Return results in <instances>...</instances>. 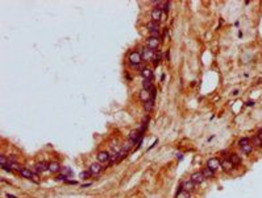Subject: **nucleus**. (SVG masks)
<instances>
[{
    "label": "nucleus",
    "mask_w": 262,
    "mask_h": 198,
    "mask_svg": "<svg viewBox=\"0 0 262 198\" xmlns=\"http://www.w3.org/2000/svg\"><path fill=\"white\" fill-rule=\"evenodd\" d=\"M204 180H206V177L203 176V173H201V172H195V173L191 174V181H192L195 185L201 184Z\"/></svg>",
    "instance_id": "0eeeda50"
},
{
    "label": "nucleus",
    "mask_w": 262,
    "mask_h": 198,
    "mask_svg": "<svg viewBox=\"0 0 262 198\" xmlns=\"http://www.w3.org/2000/svg\"><path fill=\"white\" fill-rule=\"evenodd\" d=\"M241 150H242L245 155H248V153H250L251 150H253V144H246V145H244V147H241Z\"/></svg>",
    "instance_id": "6ab92c4d"
},
{
    "label": "nucleus",
    "mask_w": 262,
    "mask_h": 198,
    "mask_svg": "<svg viewBox=\"0 0 262 198\" xmlns=\"http://www.w3.org/2000/svg\"><path fill=\"white\" fill-rule=\"evenodd\" d=\"M61 169H62V166L58 161H51V163H49V170H50L51 173H57V172H59Z\"/></svg>",
    "instance_id": "9b49d317"
},
{
    "label": "nucleus",
    "mask_w": 262,
    "mask_h": 198,
    "mask_svg": "<svg viewBox=\"0 0 262 198\" xmlns=\"http://www.w3.org/2000/svg\"><path fill=\"white\" fill-rule=\"evenodd\" d=\"M141 75H142V78H144V79H150L151 77H153V73H151L150 69L144 67L142 70H141Z\"/></svg>",
    "instance_id": "2eb2a0df"
},
{
    "label": "nucleus",
    "mask_w": 262,
    "mask_h": 198,
    "mask_svg": "<svg viewBox=\"0 0 262 198\" xmlns=\"http://www.w3.org/2000/svg\"><path fill=\"white\" fill-rule=\"evenodd\" d=\"M246 104H248V106H253V104H254V102H253V100H249V102L246 103Z\"/></svg>",
    "instance_id": "72a5a7b5"
},
{
    "label": "nucleus",
    "mask_w": 262,
    "mask_h": 198,
    "mask_svg": "<svg viewBox=\"0 0 262 198\" xmlns=\"http://www.w3.org/2000/svg\"><path fill=\"white\" fill-rule=\"evenodd\" d=\"M49 170V164H46L45 161H41V163H37L33 168V172L35 173H41V172Z\"/></svg>",
    "instance_id": "1a4fd4ad"
},
{
    "label": "nucleus",
    "mask_w": 262,
    "mask_h": 198,
    "mask_svg": "<svg viewBox=\"0 0 262 198\" xmlns=\"http://www.w3.org/2000/svg\"><path fill=\"white\" fill-rule=\"evenodd\" d=\"M207 168L215 172V170H217L219 168H221V163H220L219 158L212 157V158H209V160L207 161Z\"/></svg>",
    "instance_id": "7ed1b4c3"
},
{
    "label": "nucleus",
    "mask_w": 262,
    "mask_h": 198,
    "mask_svg": "<svg viewBox=\"0 0 262 198\" xmlns=\"http://www.w3.org/2000/svg\"><path fill=\"white\" fill-rule=\"evenodd\" d=\"M257 136H258V137H259V139H261V140H262V129H261V131H259V132H258V133H257Z\"/></svg>",
    "instance_id": "473e14b6"
},
{
    "label": "nucleus",
    "mask_w": 262,
    "mask_h": 198,
    "mask_svg": "<svg viewBox=\"0 0 262 198\" xmlns=\"http://www.w3.org/2000/svg\"><path fill=\"white\" fill-rule=\"evenodd\" d=\"M162 8H154L153 11H151V21H156V23H158V21L162 20Z\"/></svg>",
    "instance_id": "6e6552de"
},
{
    "label": "nucleus",
    "mask_w": 262,
    "mask_h": 198,
    "mask_svg": "<svg viewBox=\"0 0 262 198\" xmlns=\"http://www.w3.org/2000/svg\"><path fill=\"white\" fill-rule=\"evenodd\" d=\"M237 94H238V90H235V91L232 92V95H235V97H236V95H237Z\"/></svg>",
    "instance_id": "f704fd0d"
},
{
    "label": "nucleus",
    "mask_w": 262,
    "mask_h": 198,
    "mask_svg": "<svg viewBox=\"0 0 262 198\" xmlns=\"http://www.w3.org/2000/svg\"><path fill=\"white\" fill-rule=\"evenodd\" d=\"M8 163H9V160L4 155L0 157V165H1V166H3V165H8Z\"/></svg>",
    "instance_id": "393cba45"
},
{
    "label": "nucleus",
    "mask_w": 262,
    "mask_h": 198,
    "mask_svg": "<svg viewBox=\"0 0 262 198\" xmlns=\"http://www.w3.org/2000/svg\"><path fill=\"white\" fill-rule=\"evenodd\" d=\"M194 186H195V184H194L192 181H187V182H185V184H183V190H185V192H192L194 190Z\"/></svg>",
    "instance_id": "f3484780"
},
{
    "label": "nucleus",
    "mask_w": 262,
    "mask_h": 198,
    "mask_svg": "<svg viewBox=\"0 0 262 198\" xmlns=\"http://www.w3.org/2000/svg\"><path fill=\"white\" fill-rule=\"evenodd\" d=\"M96 158H98V163H100L101 165H104V164H107V163L111 161V156H109V153L106 152V150L99 152L98 156H96Z\"/></svg>",
    "instance_id": "20e7f679"
},
{
    "label": "nucleus",
    "mask_w": 262,
    "mask_h": 198,
    "mask_svg": "<svg viewBox=\"0 0 262 198\" xmlns=\"http://www.w3.org/2000/svg\"><path fill=\"white\" fill-rule=\"evenodd\" d=\"M140 99L142 100V102H149V100L151 99V92L150 91H148V90H141L140 91Z\"/></svg>",
    "instance_id": "f8f14e48"
},
{
    "label": "nucleus",
    "mask_w": 262,
    "mask_h": 198,
    "mask_svg": "<svg viewBox=\"0 0 262 198\" xmlns=\"http://www.w3.org/2000/svg\"><path fill=\"white\" fill-rule=\"evenodd\" d=\"M201 173H203V176L206 177V178H211V177H213L215 172L211 170V169H208V168H206V169H203V170H201Z\"/></svg>",
    "instance_id": "aec40b11"
},
{
    "label": "nucleus",
    "mask_w": 262,
    "mask_h": 198,
    "mask_svg": "<svg viewBox=\"0 0 262 198\" xmlns=\"http://www.w3.org/2000/svg\"><path fill=\"white\" fill-rule=\"evenodd\" d=\"M128 60H129L130 65L132 66H137L138 63L142 61V57H141V53L140 52H130L129 53V57H128Z\"/></svg>",
    "instance_id": "f03ea898"
},
{
    "label": "nucleus",
    "mask_w": 262,
    "mask_h": 198,
    "mask_svg": "<svg viewBox=\"0 0 262 198\" xmlns=\"http://www.w3.org/2000/svg\"><path fill=\"white\" fill-rule=\"evenodd\" d=\"M221 168H223V170H225V172H230L232 168H233V164L230 163L229 158H228V160H223L221 161Z\"/></svg>",
    "instance_id": "4468645a"
},
{
    "label": "nucleus",
    "mask_w": 262,
    "mask_h": 198,
    "mask_svg": "<svg viewBox=\"0 0 262 198\" xmlns=\"http://www.w3.org/2000/svg\"><path fill=\"white\" fill-rule=\"evenodd\" d=\"M88 176H91V173L90 172H82V173L79 174V177L82 180H86V178H88Z\"/></svg>",
    "instance_id": "bb28decb"
},
{
    "label": "nucleus",
    "mask_w": 262,
    "mask_h": 198,
    "mask_svg": "<svg viewBox=\"0 0 262 198\" xmlns=\"http://www.w3.org/2000/svg\"><path fill=\"white\" fill-rule=\"evenodd\" d=\"M154 55H156L154 50L149 49V48H145V49L142 50V53H141V57H142V60H145V61H151V60H154Z\"/></svg>",
    "instance_id": "423d86ee"
},
{
    "label": "nucleus",
    "mask_w": 262,
    "mask_h": 198,
    "mask_svg": "<svg viewBox=\"0 0 262 198\" xmlns=\"http://www.w3.org/2000/svg\"><path fill=\"white\" fill-rule=\"evenodd\" d=\"M251 144L256 145V147H262V140L256 135V136H253V139H251Z\"/></svg>",
    "instance_id": "412c9836"
},
{
    "label": "nucleus",
    "mask_w": 262,
    "mask_h": 198,
    "mask_svg": "<svg viewBox=\"0 0 262 198\" xmlns=\"http://www.w3.org/2000/svg\"><path fill=\"white\" fill-rule=\"evenodd\" d=\"M101 170H103V166H101L100 163H94L90 165V168H88V172H90L91 174H100Z\"/></svg>",
    "instance_id": "9d476101"
},
{
    "label": "nucleus",
    "mask_w": 262,
    "mask_h": 198,
    "mask_svg": "<svg viewBox=\"0 0 262 198\" xmlns=\"http://www.w3.org/2000/svg\"><path fill=\"white\" fill-rule=\"evenodd\" d=\"M62 170H63L65 173H66V176H67V177L71 176V174H73V172H71V169H70V168H63V166H62Z\"/></svg>",
    "instance_id": "c85d7f7f"
},
{
    "label": "nucleus",
    "mask_w": 262,
    "mask_h": 198,
    "mask_svg": "<svg viewBox=\"0 0 262 198\" xmlns=\"http://www.w3.org/2000/svg\"><path fill=\"white\" fill-rule=\"evenodd\" d=\"M146 46L151 50L157 49L159 46V37H149L148 41H146Z\"/></svg>",
    "instance_id": "39448f33"
},
{
    "label": "nucleus",
    "mask_w": 262,
    "mask_h": 198,
    "mask_svg": "<svg viewBox=\"0 0 262 198\" xmlns=\"http://www.w3.org/2000/svg\"><path fill=\"white\" fill-rule=\"evenodd\" d=\"M169 7H170V3H165V8H163V9L167 12V11H169Z\"/></svg>",
    "instance_id": "7c9ffc66"
},
{
    "label": "nucleus",
    "mask_w": 262,
    "mask_h": 198,
    "mask_svg": "<svg viewBox=\"0 0 262 198\" xmlns=\"http://www.w3.org/2000/svg\"><path fill=\"white\" fill-rule=\"evenodd\" d=\"M7 198H17V197H16V195H13V194H9V193H8V194H7Z\"/></svg>",
    "instance_id": "2f4dec72"
},
{
    "label": "nucleus",
    "mask_w": 262,
    "mask_h": 198,
    "mask_svg": "<svg viewBox=\"0 0 262 198\" xmlns=\"http://www.w3.org/2000/svg\"><path fill=\"white\" fill-rule=\"evenodd\" d=\"M161 52H157L156 53V55H154V60H153V62H154V65H159V62H161Z\"/></svg>",
    "instance_id": "5701e85b"
},
{
    "label": "nucleus",
    "mask_w": 262,
    "mask_h": 198,
    "mask_svg": "<svg viewBox=\"0 0 262 198\" xmlns=\"http://www.w3.org/2000/svg\"><path fill=\"white\" fill-rule=\"evenodd\" d=\"M153 106H154V100H149V102H146L145 103V106H144V107H145V110H146V112H150L151 111V108H153Z\"/></svg>",
    "instance_id": "4be33fe9"
},
{
    "label": "nucleus",
    "mask_w": 262,
    "mask_h": 198,
    "mask_svg": "<svg viewBox=\"0 0 262 198\" xmlns=\"http://www.w3.org/2000/svg\"><path fill=\"white\" fill-rule=\"evenodd\" d=\"M19 173L21 174L23 177H25V178H28V180H32V181H35L36 184H38V181H40V180L37 178V174H35L32 170H30V169L21 168V169H20V170H19Z\"/></svg>",
    "instance_id": "f257e3e1"
},
{
    "label": "nucleus",
    "mask_w": 262,
    "mask_h": 198,
    "mask_svg": "<svg viewBox=\"0 0 262 198\" xmlns=\"http://www.w3.org/2000/svg\"><path fill=\"white\" fill-rule=\"evenodd\" d=\"M146 29L149 32H159V25L156 21H150V23L146 24Z\"/></svg>",
    "instance_id": "ddd939ff"
},
{
    "label": "nucleus",
    "mask_w": 262,
    "mask_h": 198,
    "mask_svg": "<svg viewBox=\"0 0 262 198\" xmlns=\"http://www.w3.org/2000/svg\"><path fill=\"white\" fill-rule=\"evenodd\" d=\"M177 198H190V193H188V192H185V190H183L182 193H179V194L177 195Z\"/></svg>",
    "instance_id": "a878e982"
},
{
    "label": "nucleus",
    "mask_w": 262,
    "mask_h": 198,
    "mask_svg": "<svg viewBox=\"0 0 262 198\" xmlns=\"http://www.w3.org/2000/svg\"><path fill=\"white\" fill-rule=\"evenodd\" d=\"M56 180H57V181H66V180H69V178H67L66 174H59Z\"/></svg>",
    "instance_id": "cd10ccee"
},
{
    "label": "nucleus",
    "mask_w": 262,
    "mask_h": 198,
    "mask_svg": "<svg viewBox=\"0 0 262 198\" xmlns=\"http://www.w3.org/2000/svg\"><path fill=\"white\" fill-rule=\"evenodd\" d=\"M178 158H179V160H182V158H183V155H180V153H179V155H178Z\"/></svg>",
    "instance_id": "c9c22d12"
},
{
    "label": "nucleus",
    "mask_w": 262,
    "mask_h": 198,
    "mask_svg": "<svg viewBox=\"0 0 262 198\" xmlns=\"http://www.w3.org/2000/svg\"><path fill=\"white\" fill-rule=\"evenodd\" d=\"M142 87H144V90H148V91H151V90H154V87H153V84H151L150 79H144V81H142Z\"/></svg>",
    "instance_id": "a211bd4d"
},
{
    "label": "nucleus",
    "mask_w": 262,
    "mask_h": 198,
    "mask_svg": "<svg viewBox=\"0 0 262 198\" xmlns=\"http://www.w3.org/2000/svg\"><path fill=\"white\" fill-rule=\"evenodd\" d=\"M150 37H159V32H150Z\"/></svg>",
    "instance_id": "c756f323"
},
{
    "label": "nucleus",
    "mask_w": 262,
    "mask_h": 198,
    "mask_svg": "<svg viewBox=\"0 0 262 198\" xmlns=\"http://www.w3.org/2000/svg\"><path fill=\"white\" fill-rule=\"evenodd\" d=\"M249 143H250V139H249V137H242V139L238 140V145H240V147H244V145L249 144Z\"/></svg>",
    "instance_id": "b1692460"
},
{
    "label": "nucleus",
    "mask_w": 262,
    "mask_h": 198,
    "mask_svg": "<svg viewBox=\"0 0 262 198\" xmlns=\"http://www.w3.org/2000/svg\"><path fill=\"white\" fill-rule=\"evenodd\" d=\"M229 160H230V163H232L233 165H238V164H241V157L238 155H236V153H232V155L229 156Z\"/></svg>",
    "instance_id": "dca6fc26"
}]
</instances>
